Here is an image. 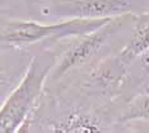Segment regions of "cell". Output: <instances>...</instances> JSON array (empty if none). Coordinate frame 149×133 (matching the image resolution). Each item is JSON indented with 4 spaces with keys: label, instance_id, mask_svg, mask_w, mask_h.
<instances>
[{
    "label": "cell",
    "instance_id": "obj_5",
    "mask_svg": "<svg viewBox=\"0 0 149 133\" xmlns=\"http://www.w3.org/2000/svg\"><path fill=\"white\" fill-rule=\"evenodd\" d=\"M35 53L0 48V105L24 76Z\"/></svg>",
    "mask_w": 149,
    "mask_h": 133
},
{
    "label": "cell",
    "instance_id": "obj_7",
    "mask_svg": "<svg viewBox=\"0 0 149 133\" xmlns=\"http://www.w3.org/2000/svg\"><path fill=\"white\" fill-rule=\"evenodd\" d=\"M22 3V0H0V15L13 17L15 9Z\"/></svg>",
    "mask_w": 149,
    "mask_h": 133
},
{
    "label": "cell",
    "instance_id": "obj_6",
    "mask_svg": "<svg viewBox=\"0 0 149 133\" xmlns=\"http://www.w3.org/2000/svg\"><path fill=\"white\" fill-rule=\"evenodd\" d=\"M149 88V48L141 52L129 65L120 90V98L126 99Z\"/></svg>",
    "mask_w": 149,
    "mask_h": 133
},
{
    "label": "cell",
    "instance_id": "obj_3",
    "mask_svg": "<svg viewBox=\"0 0 149 133\" xmlns=\"http://www.w3.org/2000/svg\"><path fill=\"white\" fill-rule=\"evenodd\" d=\"M149 12V0H22L13 17L45 22L112 19Z\"/></svg>",
    "mask_w": 149,
    "mask_h": 133
},
{
    "label": "cell",
    "instance_id": "obj_2",
    "mask_svg": "<svg viewBox=\"0 0 149 133\" xmlns=\"http://www.w3.org/2000/svg\"><path fill=\"white\" fill-rule=\"evenodd\" d=\"M110 19H65L45 22L0 15V48L40 53L59 50L75 37L87 34Z\"/></svg>",
    "mask_w": 149,
    "mask_h": 133
},
{
    "label": "cell",
    "instance_id": "obj_4",
    "mask_svg": "<svg viewBox=\"0 0 149 133\" xmlns=\"http://www.w3.org/2000/svg\"><path fill=\"white\" fill-rule=\"evenodd\" d=\"M59 50L36 53L24 76L0 105V133L19 132L32 115L45 91Z\"/></svg>",
    "mask_w": 149,
    "mask_h": 133
},
{
    "label": "cell",
    "instance_id": "obj_1",
    "mask_svg": "<svg viewBox=\"0 0 149 133\" xmlns=\"http://www.w3.org/2000/svg\"><path fill=\"white\" fill-rule=\"evenodd\" d=\"M136 14L110 19L93 32L69 41L60 48L45 88H52L91 69L100 61L117 53L126 44Z\"/></svg>",
    "mask_w": 149,
    "mask_h": 133
}]
</instances>
